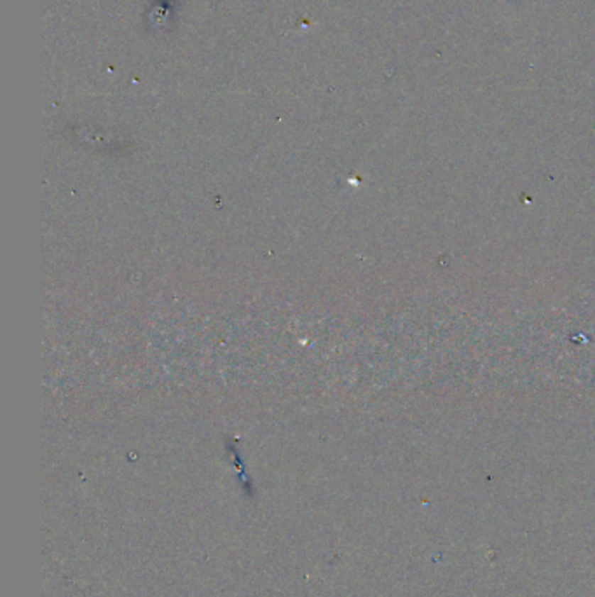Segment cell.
<instances>
[{"label": "cell", "mask_w": 595, "mask_h": 597, "mask_svg": "<svg viewBox=\"0 0 595 597\" xmlns=\"http://www.w3.org/2000/svg\"><path fill=\"white\" fill-rule=\"evenodd\" d=\"M178 0H152V7L147 11L148 26L154 32H166L177 20Z\"/></svg>", "instance_id": "cell-1"}]
</instances>
